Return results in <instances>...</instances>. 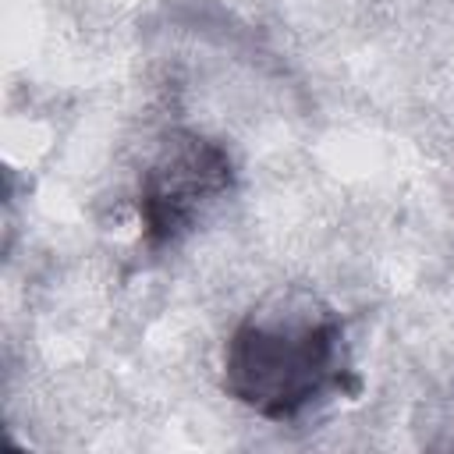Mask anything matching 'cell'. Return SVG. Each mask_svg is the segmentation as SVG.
<instances>
[{
    "mask_svg": "<svg viewBox=\"0 0 454 454\" xmlns=\"http://www.w3.org/2000/svg\"><path fill=\"white\" fill-rule=\"evenodd\" d=\"M344 330L333 316H294L287 323L245 319L223 355V387L252 411L291 422L348 376Z\"/></svg>",
    "mask_w": 454,
    "mask_h": 454,
    "instance_id": "6da1fadb",
    "label": "cell"
},
{
    "mask_svg": "<svg viewBox=\"0 0 454 454\" xmlns=\"http://www.w3.org/2000/svg\"><path fill=\"white\" fill-rule=\"evenodd\" d=\"M231 188V156L199 135L167 138L156 163L145 170L138 216L149 248L181 241L199 216Z\"/></svg>",
    "mask_w": 454,
    "mask_h": 454,
    "instance_id": "7a4b0ae2",
    "label": "cell"
}]
</instances>
